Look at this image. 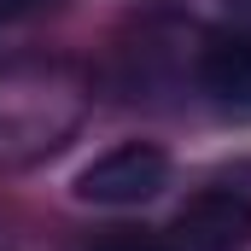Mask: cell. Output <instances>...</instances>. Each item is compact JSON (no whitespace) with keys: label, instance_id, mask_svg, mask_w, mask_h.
<instances>
[{"label":"cell","instance_id":"7","mask_svg":"<svg viewBox=\"0 0 251 251\" xmlns=\"http://www.w3.org/2000/svg\"><path fill=\"white\" fill-rule=\"evenodd\" d=\"M222 6H234V12H251V0H222Z\"/></svg>","mask_w":251,"mask_h":251},{"label":"cell","instance_id":"3","mask_svg":"<svg viewBox=\"0 0 251 251\" xmlns=\"http://www.w3.org/2000/svg\"><path fill=\"white\" fill-rule=\"evenodd\" d=\"M246 246H251V199L228 187L199 193L158 234V251H246Z\"/></svg>","mask_w":251,"mask_h":251},{"label":"cell","instance_id":"6","mask_svg":"<svg viewBox=\"0 0 251 251\" xmlns=\"http://www.w3.org/2000/svg\"><path fill=\"white\" fill-rule=\"evenodd\" d=\"M41 6H53V0H0V24H18V18H29Z\"/></svg>","mask_w":251,"mask_h":251},{"label":"cell","instance_id":"5","mask_svg":"<svg viewBox=\"0 0 251 251\" xmlns=\"http://www.w3.org/2000/svg\"><path fill=\"white\" fill-rule=\"evenodd\" d=\"M94 251H158V234H111V240H100Z\"/></svg>","mask_w":251,"mask_h":251},{"label":"cell","instance_id":"1","mask_svg":"<svg viewBox=\"0 0 251 251\" xmlns=\"http://www.w3.org/2000/svg\"><path fill=\"white\" fill-rule=\"evenodd\" d=\"M88 111V82L59 59H18L0 70V164L59 152Z\"/></svg>","mask_w":251,"mask_h":251},{"label":"cell","instance_id":"2","mask_svg":"<svg viewBox=\"0 0 251 251\" xmlns=\"http://www.w3.org/2000/svg\"><path fill=\"white\" fill-rule=\"evenodd\" d=\"M164 181H170V158H164V146H152V140H128V146L100 152V158L76 176V199H82V204H111V210H123V204L158 199Z\"/></svg>","mask_w":251,"mask_h":251},{"label":"cell","instance_id":"4","mask_svg":"<svg viewBox=\"0 0 251 251\" xmlns=\"http://www.w3.org/2000/svg\"><path fill=\"white\" fill-rule=\"evenodd\" d=\"M199 76L222 105L251 111V35H216L199 59Z\"/></svg>","mask_w":251,"mask_h":251}]
</instances>
